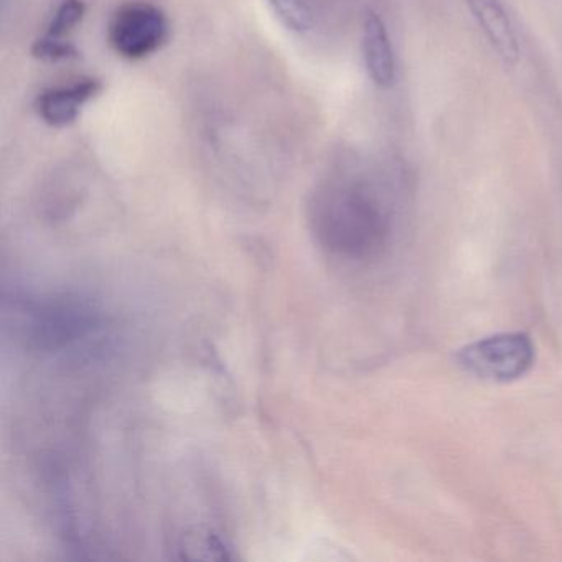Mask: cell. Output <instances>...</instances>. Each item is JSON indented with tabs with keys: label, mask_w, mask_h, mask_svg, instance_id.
I'll list each match as a JSON object with an SVG mask.
<instances>
[{
	"label": "cell",
	"mask_w": 562,
	"mask_h": 562,
	"mask_svg": "<svg viewBox=\"0 0 562 562\" xmlns=\"http://www.w3.org/2000/svg\"><path fill=\"white\" fill-rule=\"evenodd\" d=\"M393 199L367 182L335 183L312 203V229L318 245L335 258L368 262L386 252L394 236Z\"/></svg>",
	"instance_id": "cell-1"
},
{
	"label": "cell",
	"mask_w": 562,
	"mask_h": 562,
	"mask_svg": "<svg viewBox=\"0 0 562 562\" xmlns=\"http://www.w3.org/2000/svg\"><path fill=\"white\" fill-rule=\"evenodd\" d=\"M19 331L35 350L61 351L100 328L101 317L90 302L70 295H55L44 301L15 305Z\"/></svg>",
	"instance_id": "cell-2"
},
{
	"label": "cell",
	"mask_w": 562,
	"mask_h": 562,
	"mask_svg": "<svg viewBox=\"0 0 562 562\" xmlns=\"http://www.w3.org/2000/svg\"><path fill=\"white\" fill-rule=\"evenodd\" d=\"M460 367L482 380H518L535 363V345L526 334H502L483 338L459 351Z\"/></svg>",
	"instance_id": "cell-3"
},
{
	"label": "cell",
	"mask_w": 562,
	"mask_h": 562,
	"mask_svg": "<svg viewBox=\"0 0 562 562\" xmlns=\"http://www.w3.org/2000/svg\"><path fill=\"white\" fill-rule=\"evenodd\" d=\"M111 47L127 60H140L156 54L169 38L166 14L147 2L124 5L111 19Z\"/></svg>",
	"instance_id": "cell-4"
},
{
	"label": "cell",
	"mask_w": 562,
	"mask_h": 562,
	"mask_svg": "<svg viewBox=\"0 0 562 562\" xmlns=\"http://www.w3.org/2000/svg\"><path fill=\"white\" fill-rule=\"evenodd\" d=\"M465 4L496 57L506 67H516L519 61L518 38L502 0H465Z\"/></svg>",
	"instance_id": "cell-5"
},
{
	"label": "cell",
	"mask_w": 562,
	"mask_h": 562,
	"mask_svg": "<svg viewBox=\"0 0 562 562\" xmlns=\"http://www.w3.org/2000/svg\"><path fill=\"white\" fill-rule=\"evenodd\" d=\"M103 83L97 78H83L70 87L52 88L37 98L38 116L52 127H67L80 116L81 108L101 93Z\"/></svg>",
	"instance_id": "cell-6"
},
{
	"label": "cell",
	"mask_w": 562,
	"mask_h": 562,
	"mask_svg": "<svg viewBox=\"0 0 562 562\" xmlns=\"http://www.w3.org/2000/svg\"><path fill=\"white\" fill-rule=\"evenodd\" d=\"M364 67L371 81L381 90H387L396 81V58L383 19L376 12L368 11L361 35Z\"/></svg>",
	"instance_id": "cell-7"
},
{
	"label": "cell",
	"mask_w": 562,
	"mask_h": 562,
	"mask_svg": "<svg viewBox=\"0 0 562 562\" xmlns=\"http://www.w3.org/2000/svg\"><path fill=\"white\" fill-rule=\"evenodd\" d=\"M268 5L289 32L307 34L314 25V15L307 0H268Z\"/></svg>",
	"instance_id": "cell-8"
},
{
	"label": "cell",
	"mask_w": 562,
	"mask_h": 562,
	"mask_svg": "<svg viewBox=\"0 0 562 562\" xmlns=\"http://www.w3.org/2000/svg\"><path fill=\"white\" fill-rule=\"evenodd\" d=\"M85 12H87V8L81 0H64L48 25V37L64 38V35L80 24Z\"/></svg>",
	"instance_id": "cell-9"
},
{
	"label": "cell",
	"mask_w": 562,
	"mask_h": 562,
	"mask_svg": "<svg viewBox=\"0 0 562 562\" xmlns=\"http://www.w3.org/2000/svg\"><path fill=\"white\" fill-rule=\"evenodd\" d=\"M32 54L45 61H60L78 57V50L70 42H65L64 38L48 37V35H44L35 42Z\"/></svg>",
	"instance_id": "cell-10"
}]
</instances>
